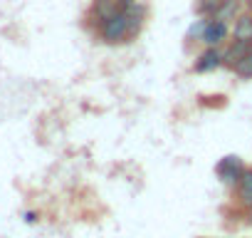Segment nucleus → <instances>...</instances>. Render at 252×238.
Returning a JSON list of instances; mask_svg holds the SVG:
<instances>
[{"instance_id":"nucleus-1","label":"nucleus","mask_w":252,"mask_h":238,"mask_svg":"<svg viewBox=\"0 0 252 238\" xmlns=\"http://www.w3.org/2000/svg\"><path fill=\"white\" fill-rule=\"evenodd\" d=\"M99 40L106 42V45H121V42L131 40V35H129V18H126L124 10L99 25Z\"/></svg>"},{"instance_id":"nucleus-2","label":"nucleus","mask_w":252,"mask_h":238,"mask_svg":"<svg viewBox=\"0 0 252 238\" xmlns=\"http://www.w3.org/2000/svg\"><path fill=\"white\" fill-rule=\"evenodd\" d=\"M247 169H250V166H247L237 154H227V157H222V159L215 164V174H218L220 184H225L227 189H235L237 181L242 179V174H245Z\"/></svg>"},{"instance_id":"nucleus-3","label":"nucleus","mask_w":252,"mask_h":238,"mask_svg":"<svg viewBox=\"0 0 252 238\" xmlns=\"http://www.w3.org/2000/svg\"><path fill=\"white\" fill-rule=\"evenodd\" d=\"M232 203L237 206V211L252 208V166L242 174V179L232 189Z\"/></svg>"},{"instance_id":"nucleus-4","label":"nucleus","mask_w":252,"mask_h":238,"mask_svg":"<svg viewBox=\"0 0 252 238\" xmlns=\"http://www.w3.org/2000/svg\"><path fill=\"white\" fill-rule=\"evenodd\" d=\"M227 35H230V28H227V23H220V20H213V18H208V25H205V30H203V38H200V42H203L205 47H220V45L227 40Z\"/></svg>"},{"instance_id":"nucleus-5","label":"nucleus","mask_w":252,"mask_h":238,"mask_svg":"<svg viewBox=\"0 0 252 238\" xmlns=\"http://www.w3.org/2000/svg\"><path fill=\"white\" fill-rule=\"evenodd\" d=\"M220 67H222V50H218V47H205L193 62V72H198V75L215 72Z\"/></svg>"},{"instance_id":"nucleus-6","label":"nucleus","mask_w":252,"mask_h":238,"mask_svg":"<svg viewBox=\"0 0 252 238\" xmlns=\"http://www.w3.org/2000/svg\"><path fill=\"white\" fill-rule=\"evenodd\" d=\"M252 52V42L250 40H230V45L222 50V67L232 70L240 60H245Z\"/></svg>"},{"instance_id":"nucleus-7","label":"nucleus","mask_w":252,"mask_h":238,"mask_svg":"<svg viewBox=\"0 0 252 238\" xmlns=\"http://www.w3.org/2000/svg\"><path fill=\"white\" fill-rule=\"evenodd\" d=\"M121 0H94L92 5V15L96 18V25H101L104 20L114 18L116 13H121Z\"/></svg>"},{"instance_id":"nucleus-8","label":"nucleus","mask_w":252,"mask_h":238,"mask_svg":"<svg viewBox=\"0 0 252 238\" xmlns=\"http://www.w3.org/2000/svg\"><path fill=\"white\" fill-rule=\"evenodd\" d=\"M230 35H232V40H250L252 42V13H242L232 23Z\"/></svg>"},{"instance_id":"nucleus-9","label":"nucleus","mask_w":252,"mask_h":238,"mask_svg":"<svg viewBox=\"0 0 252 238\" xmlns=\"http://www.w3.org/2000/svg\"><path fill=\"white\" fill-rule=\"evenodd\" d=\"M240 8H242V0H227V3L213 15V20H220V23H227L230 25V23H235L242 15Z\"/></svg>"},{"instance_id":"nucleus-10","label":"nucleus","mask_w":252,"mask_h":238,"mask_svg":"<svg viewBox=\"0 0 252 238\" xmlns=\"http://www.w3.org/2000/svg\"><path fill=\"white\" fill-rule=\"evenodd\" d=\"M225 3H227V0H198V8L195 10H198L200 18H213Z\"/></svg>"},{"instance_id":"nucleus-11","label":"nucleus","mask_w":252,"mask_h":238,"mask_svg":"<svg viewBox=\"0 0 252 238\" xmlns=\"http://www.w3.org/2000/svg\"><path fill=\"white\" fill-rule=\"evenodd\" d=\"M232 75L240 77V79H252V52L232 67Z\"/></svg>"},{"instance_id":"nucleus-12","label":"nucleus","mask_w":252,"mask_h":238,"mask_svg":"<svg viewBox=\"0 0 252 238\" xmlns=\"http://www.w3.org/2000/svg\"><path fill=\"white\" fill-rule=\"evenodd\" d=\"M205 25H208V18H200V20H195V23L188 28V33H186V40H188V42H193V40H200V38H203V30H205Z\"/></svg>"},{"instance_id":"nucleus-13","label":"nucleus","mask_w":252,"mask_h":238,"mask_svg":"<svg viewBox=\"0 0 252 238\" xmlns=\"http://www.w3.org/2000/svg\"><path fill=\"white\" fill-rule=\"evenodd\" d=\"M240 216L245 218V226H252V208H247V211H240Z\"/></svg>"},{"instance_id":"nucleus-14","label":"nucleus","mask_w":252,"mask_h":238,"mask_svg":"<svg viewBox=\"0 0 252 238\" xmlns=\"http://www.w3.org/2000/svg\"><path fill=\"white\" fill-rule=\"evenodd\" d=\"M25 221H28V223H35V221H37V213H35V211H28V213H25Z\"/></svg>"},{"instance_id":"nucleus-15","label":"nucleus","mask_w":252,"mask_h":238,"mask_svg":"<svg viewBox=\"0 0 252 238\" xmlns=\"http://www.w3.org/2000/svg\"><path fill=\"white\" fill-rule=\"evenodd\" d=\"M139 3V0H121V8L126 10V8H131V5H136Z\"/></svg>"},{"instance_id":"nucleus-16","label":"nucleus","mask_w":252,"mask_h":238,"mask_svg":"<svg viewBox=\"0 0 252 238\" xmlns=\"http://www.w3.org/2000/svg\"><path fill=\"white\" fill-rule=\"evenodd\" d=\"M245 8H247V13H252V0H245Z\"/></svg>"}]
</instances>
